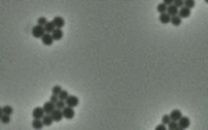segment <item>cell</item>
<instances>
[{"label": "cell", "instance_id": "obj_33", "mask_svg": "<svg viewBox=\"0 0 208 130\" xmlns=\"http://www.w3.org/2000/svg\"><path fill=\"white\" fill-rule=\"evenodd\" d=\"M175 130H183V129H180V128H176Z\"/></svg>", "mask_w": 208, "mask_h": 130}, {"label": "cell", "instance_id": "obj_31", "mask_svg": "<svg viewBox=\"0 0 208 130\" xmlns=\"http://www.w3.org/2000/svg\"><path fill=\"white\" fill-rule=\"evenodd\" d=\"M155 130H166V126L160 124V125H158V126H156V128H155Z\"/></svg>", "mask_w": 208, "mask_h": 130}, {"label": "cell", "instance_id": "obj_14", "mask_svg": "<svg viewBox=\"0 0 208 130\" xmlns=\"http://www.w3.org/2000/svg\"><path fill=\"white\" fill-rule=\"evenodd\" d=\"M170 16H168L167 13H162V15H159V21L162 23V24H168L170 23Z\"/></svg>", "mask_w": 208, "mask_h": 130}, {"label": "cell", "instance_id": "obj_11", "mask_svg": "<svg viewBox=\"0 0 208 130\" xmlns=\"http://www.w3.org/2000/svg\"><path fill=\"white\" fill-rule=\"evenodd\" d=\"M191 15V9H188V8H186V7H183V8H180L179 9V12H178V16L180 17V19H184V17H188Z\"/></svg>", "mask_w": 208, "mask_h": 130}, {"label": "cell", "instance_id": "obj_3", "mask_svg": "<svg viewBox=\"0 0 208 130\" xmlns=\"http://www.w3.org/2000/svg\"><path fill=\"white\" fill-rule=\"evenodd\" d=\"M63 112V117L66 118V120H72L74 117V109L73 108H69V106H65V108L61 110Z\"/></svg>", "mask_w": 208, "mask_h": 130}, {"label": "cell", "instance_id": "obj_7", "mask_svg": "<svg viewBox=\"0 0 208 130\" xmlns=\"http://www.w3.org/2000/svg\"><path fill=\"white\" fill-rule=\"evenodd\" d=\"M51 117H52L53 122H55V121L59 122V121L63 120V112H61L60 109H55V110H53V112L51 113Z\"/></svg>", "mask_w": 208, "mask_h": 130}, {"label": "cell", "instance_id": "obj_25", "mask_svg": "<svg viewBox=\"0 0 208 130\" xmlns=\"http://www.w3.org/2000/svg\"><path fill=\"white\" fill-rule=\"evenodd\" d=\"M167 126H168V130H175L176 128H178V122H175V121H170V124H168Z\"/></svg>", "mask_w": 208, "mask_h": 130}, {"label": "cell", "instance_id": "obj_18", "mask_svg": "<svg viewBox=\"0 0 208 130\" xmlns=\"http://www.w3.org/2000/svg\"><path fill=\"white\" fill-rule=\"evenodd\" d=\"M2 112H3V114H5V116H11L12 112H13V109L11 108V106H8V105H5L4 108H2Z\"/></svg>", "mask_w": 208, "mask_h": 130}, {"label": "cell", "instance_id": "obj_20", "mask_svg": "<svg viewBox=\"0 0 208 130\" xmlns=\"http://www.w3.org/2000/svg\"><path fill=\"white\" fill-rule=\"evenodd\" d=\"M156 9H158V12H159V13L162 15V13H166V11H167V7H166V5L163 4V3H160V4H158Z\"/></svg>", "mask_w": 208, "mask_h": 130}, {"label": "cell", "instance_id": "obj_21", "mask_svg": "<svg viewBox=\"0 0 208 130\" xmlns=\"http://www.w3.org/2000/svg\"><path fill=\"white\" fill-rule=\"evenodd\" d=\"M184 7L188 8V9L194 8V7H195V2H194V0H187V2H184Z\"/></svg>", "mask_w": 208, "mask_h": 130}, {"label": "cell", "instance_id": "obj_10", "mask_svg": "<svg viewBox=\"0 0 208 130\" xmlns=\"http://www.w3.org/2000/svg\"><path fill=\"white\" fill-rule=\"evenodd\" d=\"M51 36H52L53 41H55V40H61V39H63V36H64V33H63V31H61V29H57V28H56V29L51 33Z\"/></svg>", "mask_w": 208, "mask_h": 130}, {"label": "cell", "instance_id": "obj_15", "mask_svg": "<svg viewBox=\"0 0 208 130\" xmlns=\"http://www.w3.org/2000/svg\"><path fill=\"white\" fill-rule=\"evenodd\" d=\"M55 29H56V28H55V25L52 24V21H51V23H47V24L44 25V31H45V33H49V35H51V33H52Z\"/></svg>", "mask_w": 208, "mask_h": 130}, {"label": "cell", "instance_id": "obj_12", "mask_svg": "<svg viewBox=\"0 0 208 130\" xmlns=\"http://www.w3.org/2000/svg\"><path fill=\"white\" fill-rule=\"evenodd\" d=\"M41 122H43V126H51L53 124V120H52L51 114H45V116L41 118Z\"/></svg>", "mask_w": 208, "mask_h": 130}, {"label": "cell", "instance_id": "obj_22", "mask_svg": "<svg viewBox=\"0 0 208 130\" xmlns=\"http://www.w3.org/2000/svg\"><path fill=\"white\" fill-rule=\"evenodd\" d=\"M174 5H175L178 9H180V8H183V7H184V2H183V0H175V2H174Z\"/></svg>", "mask_w": 208, "mask_h": 130}, {"label": "cell", "instance_id": "obj_16", "mask_svg": "<svg viewBox=\"0 0 208 130\" xmlns=\"http://www.w3.org/2000/svg\"><path fill=\"white\" fill-rule=\"evenodd\" d=\"M32 128L34 130H41V128H43V122H41V120H33L32 121Z\"/></svg>", "mask_w": 208, "mask_h": 130}, {"label": "cell", "instance_id": "obj_19", "mask_svg": "<svg viewBox=\"0 0 208 130\" xmlns=\"http://www.w3.org/2000/svg\"><path fill=\"white\" fill-rule=\"evenodd\" d=\"M68 97H69V94H68L66 90H61L60 93H59V100H60V101H65Z\"/></svg>", "mask_w": 208, "mask_h": 130}, {"label": "cell", "instance_id": "obj_8", "mask_svg": "<svg viewBox=\"0 0 208 130\" xmlns=\"http://www.w3.org/2000/svg\"><path fill=\"white\" fill-rule=\"evenodd\" d=\"M168 117H170V120H171V121L178 122V121L180 120V117H183V116H182V112H180V110L175 109V110H172V112H171V114H170V116H168Z\"/></svg>", "mask_w": 208, "mask_h": 130}, {"label": "cell", "instance_id": "obj_23", "mask_svg": "<svg viewBox=\"0 0 208 130\" xmlns=\"http://www.w3.org/2000/svg\"><path fill=\"white\" fill-rule=\"evenodd\" d=\"M170 121H171V120H170V117H168L167 114H164V116L162 117V125H164V126L168 125V124H170Z\"/></svg>", "mask_w": 208, "mask_h": 130}, {"label": "cell", "instance_id": "obj_6", "mask_svg": "<svg viewBox=\"0 0 208 130\" xmlns=\"http://www.w3.org/2000/svg\"><path fill=\"white\" fill-rule=\"evenodd\" d=\"M32 116H33L34 120H41V118L45 116L43 108H34L33 112H32Z\"/></svg>", "mask_w": 208, "mask_h": 130}, {"label": "cell", "instance_id": "obj_28", "mask_svg": "<svg viewBox=\"0 0 208 130\" xmlns=\"http://www.w3.org/2000/svg\"><path fill=\"white\" fill-rule=\"evenodd\" d=\"M61 92V88L59 86V85H56V86H53L52 88V94H56V96H59V93Z\"/></svg>", "mask_w": 208, "mask_h": 130}, {"label": "cell", "instance_id": "obj_9", "mask_svg": "<svg viewBox=\"0 0 208 130\" xmlns=\"http://www.w3.org/2000/svg\"><path fill=\"white\" fill-rule=\"evenodd\" d=\"M55 104H52L51 101L49 102H45L44 106H43V110H44V114H51L53 110H55Z\"/></svg>", "mask_w": 208, "mask_h": 130}, {"label": "cell", "instance_id": "obj_17", "mask_svg": "<svg viewBox=\"0 0 208 130\" xmlns=\"http://www.w3.org/2000/svg\"><path fill=\"white\" fill-rule=\"evenodd\" d=\"M170 23H171V24H174V25L178 27V25L182 24V19H180L179 16H174V17L170 19Z\"/></svg>", "mask_w": 208, "mask_h": 130}, {"label": "cell", "instance_id": "obj_24", "mask_svg": "<svg viewBox=\"0 0 208 130\" xmlns=\"http://www.w3.org/2000/svg\"><path fill=\"white\" fill-rule=\"evenodd\" d=\"M55 108H56V109H60V110H61V109H64V108H65V102L59 100V101H57L56 104H55Z\"/></svg>", "mask_w": 208, "mask_h": 130}, {"label": "cell", "instance_id": "obj_5", "mask_svg": "<svg viewBox=\"0 0 208 130\" xmlns=\"http://www.w3.org/2000/svg\"><path fill=\"white\" fill-rule=\"evenodd\" d=\"M190 126V118L188 117H180V120L178 121V128L180 129H187Z\"/></svg>", "mask_w": 208, "mask_h": 130}, {"label": "cell", "instance_id": "obj_29", "mask_svg": "<svg viewBox=\"0 0 208 130\" xmlns=\"http://www.w3.org/2000/svg\"><path fill=\"white\" fill-rule=\"evenodd\" d=\"M57 101H59V96L52 94V96H51V102H52V104H56Z\"/></svg>", "mask_w": 208, "mask_h": 130}, {"label": "cell", "instance_id": "obj_27", "mask_svg": "<svg viewBox=\"0 0 208 130\" xmlns=\"http://www.w3.org/2000/svg\"><path fill=\"white\" fill-rule=\"evenodd\" d=\"M47 23H48V20H47V19H45V17H40V19H38V20H37V25L44 27L45 24H47Z\"/></svg>", "mask_w": 208, "mask_h": 130}, {"label": "cell", "instance_id": "obj_1", "mask_svg": "<svg viewBox=\"0 0 208 130\" xmlns=\"http://www.w3.org/2000/svg\"><path fill=\"white\" fill-rule=\"evenodd\" d=\"M32 35L33 37H36V39H38V37H43L45 35V31H44V27H40V25H34L32 28Z\"/></svg>", "mask_w": 208, "mask_h": 130}, {"label": "cell", "instance_id": "obj_30", "mask_svg": "<svg viewBox=\"0 0 208 130\" xmlns=\"http://www.w3.org/2000/svg\"><path fill=\"white\" fill-rule=\"evenodd\" d=\"M163 4H164L166 7H170V5H172V4H174V0H164V2H163Z\"/></svg>", "mask_w": 208, "mask_h": 130}, {"label": "cell", "instance_id": "obj_13", "mask_svg": "<svg viewBox=\"0 0 208 130\" xmlns=\"http://www.w3.org/2000/svg\"><path fill=\"white\" fill-rule=\"evenodd\" d=\"M41 41H43L44 45H52L53 44V39H52V36L49 35V33H45V35L41 37Z\"/></svg>", "mask_w": 208, "mask_h": 130}, {"label": "cell", "instance_id": "obj_32", "mask_svg": "<svg viewBox=\"0 0 208 130\" xmlns=\"http://www.w3.org/2000/svg\"><path fill=\"white\" fill-rule=\"evenodd\" d=\"M2 114H3V112H2V108H0V117H2Z\"/></svg>", "mask_w": 208, "mask_h": 130}, {"label": "cell", "instance_id": "obj_2", "mask_svg": "<svg viewBox=\"0 0 208 130\" xmlns=\"http://www.w3.org/2000/svg\"><path fill=\"white\" fill-rule=\"evenodd\" d=\"M64 102H65V106H69V108H76V106L78 105V98H77L76 96H70V97H68Z\"/></svg>", "mask_w": 208, "mask_h": 130}, {"label": "cell", "instance_id": "obj_26", "mask_svg": "<svg viewBox=\"0 0 208 130\" xmlns=\"http://www.w3.org/2000/svg\"><path fill=\"white\" fill-rule=\"evenodd\" d=\"M0 121H2V124H8V122L11 121V120H9V116L2 114V117H0Z\"/></svg>", "mask_w": 208, "mask_h": 130}, {"label": "cell", "instance_id": "obj_4", "mask_svg": "<svg viewBox=\"0 0 208 130\" xmlns=\"http://www.w3.org/2000/svg\"><path fill=\"white\" fill-rule=\"evenodd\" d=\"M52 24L55 25V28L61 29V28H63V27L65 25V20H64L63 17H60V16H56V17L52 20Z\"/></svg>", "mask_w": 208, "mask_h": 130}]
</instances>
